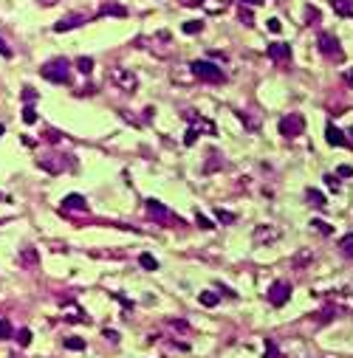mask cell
I'll list each match as a JSON object with an SVG mask.
<instances>
[{"mask_svg":"<svg viewBox=\"0 0 353 358\" xmlns=\"http://www.w3.org/2000/svg\"><path fill=\"white\" fill-rule=\"evenodd\" d=\"M105 336H108V338H110V341H113V344L119 341V333H116V330H108V333H105Z\"/></svg>","mask_w":353,"mask_h":358,"instance_id":"7bdbcfd3","label":"cell"},{"mask_svg":"<svg viewBox=\"0 0 353 358\" xmlns=\"http://www.w3.org/2000/svg\"><path fill=\"white\" fill-rule=\"evenodd\" d=\"M37 164L43 166L45 172H51V175H59V172L68 166V161H62V158H57V155H45V158H40Z\"/></svg>","mask_w":353,"mask_h":358,"instance_id":"7c38bea8","label":"cell"},{"mask_svg":"<svg viewBox=\"0 0 353 358\" xmlns=\"http://www.w3.org/2000/svg\"><path fill=\"white\" fill-rule=\"evenodd\" d=\"M138 265L147 268V271H159V259L153 257V254H138Z\"/></svg>","mask_w":353,"mask_h":358,"instance_id":"ac0fdd59","label":"cell"},{"mask_svg":"<svg viewBox=\"0 0 353 358\" xmlns=\"http://www.w3.org/2000/svg\"><path fill=\"white\" fill-rule=\"evenodd\" d=\"M40 3H43V6H51V3H57V0H40Z\"/></svg>","mask_w":353,"mask_h":358,"instance_id":"f6af8a7d","label":"cell"},{"mask_svg":"<svg viewBox=\"0 0 353 358\" xmlns=\"http://www.w3.org/2000/svg\"><path fill=\"white\" fill-rule=\"evenodd\" d=\"M15 330H12V322L9 319H0V338H12Z\"/></svg>","mask_w":353,"mask_h":358,"instance_id":"4316f807","label":"cell"},{"mask_svg":"<svg viewBox=\"0 0 353 358\" xmlns=\"http://www.w3.org/2000/svg\"><path fill=\"white\" fill-rule=\"evenodd\" d=\"M311 259H314V254H311L308 248H303V251H300V254L294 257V268H303V265H308Z\"/></svg>","mask_w":353,"mask_h":358,"instance_id":"d6986e66","label":"cell"},{"mask_svg":"<svg viewBox=\"0 0 353 358\" xmlns=\"http://www.w3.org/2000/svg\"><path fill=\"white\" fill-rule=\"evenodd\" d=\"M170 327H175V330H189V324H187V322H178V319H173V322H170Z\"/></svg>","mask_w":353,"mask_h":358,"instance_id":"f35d334b","label":"cell"},{"mask_svg":"<svg viewBox=\"0 0 353 358\" xmlns=\"http://www.w3.org/2000/svg\"><path fill=\"white\" fill-rule=\"evenodd\" d=\"M201 29H203L201 20H187V23H184V34H198Z\"/></svg>","mask_w":353,"mask_h":358,"instance_id":"cb8c5ba5","label":"cell"},{"mask_svg":"<svg viewBox=\"0 0 353 358\" xmlns=\"http://www.w3.org/2000/svg\"><path fill=\"white\" fill-rule=\"evenodd\" d=\"M195 220L201 223V229H215V226H212V223H209V220H206V217H203V215H195Z\"/></svg>","mask_w":353,"mask_h":358,"instance_id":"74e56055","label":"cell"},{"mask_svg":"<svg viewBox=\"0 0 353 358\" xmlns=\"http://www.w3.org/2000/svg\"><path fill=\"white\" fill-rule=\"evenodd\" d=\"M252 240L254 243H274V240H280V229L277 226H268V223H263V226H257V229L252 231Z\"/></svg>","mask_w":353,"mask_h":358,"instance_id":"ba28073f","label":"cell"},{"mask_svg":"<svg viewBox=\"0 0 353 358\" xmlns=\"http://www.w3.org/2000/svg\"><path fill=\"white\" fill-rule=\"evenodd\" d=\"M145 209H147V217H150V220H156V223H161V226H164V223H178V217L173 215V209H167L164 203L153 201V198L145 203Z\"/></svg>","mask_w":353,"mask_h":358,"instance_id":"277c9868","label":"cell"},{"mask_svg":"<svg viewBox=\"0 0 353 358\" xmlns=\"http://www.w3.org/2000/svg\"><path fill=\"white\" fill-rule=\"evenodd\" d=\"M303 130H305V116L303 113H286V119H280V133L286 138L303 136Z\"/></svg>","mask_w":353,"mask_h":358,"instance_id":"3957f363","label":"cell"},{"mask_svg":"<svg viewBox=\"0 0 353 358\" xmlns=\"http://www.w3.org/2000/svg\"><path fill=\"white\" fill-rule=\"evenodd\" d=\"M350 136H353V127H350ZM350 141H353V138H350Z\"/></svg>","mask_w":353,"mask_h":358,"instance_id":"7dc6e473","label":"cell"},{"mask_svg":"<svg viewBox=\"0 0 353 358\" xmlns=\"http://www.w3.org/2000/svg\"><path fill=\"white\" fill-rule=\"evenodd\" d=\"M331 9L336 15L347 17V15H353V0H331Z\"/></svg>","mask_w":353,"mask_h":358,"instance_id":"e0dca14e","label":"cell"},{"mask_svg":"<svg viewBox=\"0 0 353 358\" xmlns=\"http://www.w3.org/2000/svg\"><path fill=\"white\" fill-rule=\"evenodd\" d=\"M17 344H20V347H29V344H31V330L29 327L17 330Z\"/></svg>","mask_w":353,"mask_h":358,"instance_id":"d4e9b609","label":"cell"},{"mask_svg":"<svg viewBox=\"0 0 353 358\" xmlns=\"http://www.w3.org/2000/svg\"><path fill=\"white\" fill-rule=\"evenodd\" d=\"M266 358H280V350H277V344L271 338H266Z\"/></svg>","mask_w":353,"mask_h":358,"instance_id":"4dcf8cb0","label":"cell"},{"mask_svg":"<svg viewBox=\"0 0 353 358\" xmlns=\"http://www.w3.org/2000/svg\"><path fill=\"white\" fill-rule=\"evenodd\" d=\"M91 68H94V59H91V57H80V59H77V71H80V73H91Z\"/></svg>","mask_w":353,"mask_h":358,"instance_id":"603a6c76","label":"cell"},{"mask_svg":"<svg viewBox=\"0 0 353 358\" xmlns=\"http://www.w3.org/2000/svg\"><path fill=\"white\" fill-rule=\"evenodd\" d=\"M311 226H314V229H317L319 234H325V237H328V234L333 231V226H328L325 220H311Z\"/></svg>","mask_w":353,"mask_h":358,"instance_id":"83f0119b","label":"cell"},{"mask_svg":"<svg viewBox=\"0 0 353 358\" xmlns=\"http://www.w3.org/2000/svg\"><path fill=\"white\" fill-rule=\"evenodd\" d=\"M198 299H201L203 308H215V305H218V294H212V291H203Z\"/></svg>","mask_w":353,"mask_h":358,"instance_id":"44dd1931","label":"cell"},{"mask_svg":"<svg viewBox=\"0 0 353 358\" xmlns=\"http://www.w3.org/2000/svg\"><path fill=\"white\" fill-rule=\"evenodd\" d=\"M184 119L187 122H192V130H206V133H215V124L209 122V119H203V116H198V113H184Z\"/></svg>","mask_w":353,"mask_h":358,"instance_id":"5bb4252c","label":"cell"},{"mask_svg":"<svg viewBox=\"0 0 353 358\" xmlns=\"http://www.w3.org/2000/svg\"><path fill=\"white\" fill-rule=\"evenodd\" d=\"M85 20H88L85 15H68V17H62V20H57L54 31H71V29H80Z\"/></svg>","mask_w":353,"mask_h":358,"instance_id":"4fadbf2b","label":"cell"},{"mask_svg":"<svg viewBox=\"0 0 353 358\" xmlns=\"http://www.w3.org/2000/svg\"><path fill=\"white\" fill-rule=\"evenodd\" d=\"M198 136H201V133L189 127V130H187V136H184V144H187V147H189V144H195V138H198Z\"/></svg>","mask_w":353,"mask_h":358,"instance_id":"836d02e7","label":"cell"},{"mask_svg":"<svg viewBox=\"0 0 353 358\" xmlns=\"http://www.w3.org/2000/svg\"><path fill=\"white\" fill-rule=\"evenodd\" d=\"M20 259H23L26 265H37V254H34L31 248H23V251H20Z\"/></svg>","mask_w":353,"mask_h":358,"instance_id":"f546056e","label":"cell"},{"mask_svg":"<svg viewBox=\"0 0 353 358\" xmlns=\"http://www.w3.org/2000/svg\"><path fill=\"white\" fill-rule=\"evenodd\" d=\"M215 217H218L221 223H226V226H232V223L238 220V217L232 215V212H226V209H218V212H215Z\"/></svg>","mask_w":353,"mask_h":358,"instance_id":"484cf974","label":"cell"},{"mask_svg":"<svg viewBox=\"0 0 353 358\" xmlns=\"http://www.w3.org/2000/svg\"><path fill=\"white\" fill-rule=\"evenodd\" d=\"M45 138H48V141H59L62 136H59L57 130H45Z\"/></svg>","mask_w":353,"mask_h":358,"instance_id":"60d3db41","label":"cell"},{"mask_svg":"<svg viewBox=\"0 0 353 358\" xmlns=\"http://www.w3.org/2000/svg\"><path fill=\"white\" fill-rule=\"evenodd\" d=\"M336 175H339V178H350V175H353V166H350V164H342V166L336 169Z\"/></svg>","mask_w":353,"mask_h":358,"instance_id":"d6a6232c","label":"cell"},{"mask_svg":"<svg viewBox=\"0 0 353 358\" xmlns=\"http://www.w3.org/2000/svg\"><path fill=\"white\" fill-rule=\"evenodd\" d=\"M325 138H328V144H331V147H353V141H347L345 133H342V130H336L333 124H328V127H325Z\"/></svg>","mask_w":353,"mask_h":358,"instance_id":"8fae6325","label":"cell"},{"mask_svg":"<svg viewBox=\"0 0 353 358\" xmlns=\"http://www.w3.org/2000/svg\"><path fill=\"white\" fill-rule=\"evenodd\" d=\"M345 79H347V85H353V71H350V73H347V76H345Z\"/></svg>","mask_w":353,"mask_h":358,"instance_id":"ee69618b","label":"cell"},{"mask_svg":"<svg viewBox=\"0 0 353 358\" xmlns=\"http://www.w3.org/2000/svg\"><path fill=\"white\" fill-rule=\"evenodd\" d=\"M0 57H12V48H9V45H6V40H0Z\"/></svg>","mask_w":353,"mask_h":358,"instance_id":"8d00e7d4","label":"cell"},{"mask_svg":"<svg viewBox=\"0 0 353 358\" xmlns=\"http://www.w3.org/2000/svg\"><path fill=\"white\" fill-rule=\"evenodd\" d=\"M240 6H263V0H238Z\"/></svg>","mask_w":353,"mask_h":358,"instance_id":"b9f144b4","label":"cell"},{"mask_svg":"<svg viewBox=\"0 0 353 358\" xmlns=\"http://www.w3.org/2000/svg\"><path fill=\"white\" fill-rule=\"evenodd\" d=\"M110 79H113L116 85H119V91H124V94H133L138 85V79L133 71H127V68H113L110 71Z\"/></svg>","mask_w":353,"mask_h":358,"instance_id":"8992f818","label":"cell"},{"mask_svg":"<svg viewBox=\"0 0 353 358\" xmlns=\"http://www.w3.org/2000/svg\"><path fill=\"white\" fill-rule=\"evenodd\" d=\"M43 73L48 82H54V85H68L71 82V62L65 57H59V59H51V62H45L43 65Z\"/></svg>","mask_w":353,"mask_h":358,"instance_id":"6da1fadb","label":"cell"},{"mask_svg":"<svg viewBox=\"0 0 353 358\" xmlns=\"http://www.w3.org/2000/svg\"><path fill=\"white\" fill-rule=\"evenodd\" d=\"M59 209H62V212H82V215H85V212H88V201L82 198V195H68V198L59 203Z\"/></svg>","mask_w":353,"mask_h":358,"instance_id":"30bf717a","label":"cell"},{"mask_svg":"<svg viewBox=\"0 0 353 358\" xmlns=\"http://www.w3.org/2000/svg\"><path fill=\"white\" fill-rule=\"evenodd\" d=\"M280 29H283V23L277 20V17H271V20H268V31H271V34H277Z\"/></svg>","mask_w":353,"mask_h":358,"instance_id":"d590c367","label":"cell"},{"mask_svg":"<svg viewBox=\"0 0 353 358\" xmlns=\"http://www.w3.org/2000/svg\"><path fill=\"white\" fill-rule=\"evenodd\" d=\"M268 59H274V62H289L291 59V45L289 43H271L266 48Z\"/></svg>","mask_w":353,"mask_h":358,"instance_id":"9c48e42d","label":"cell"},{"mask_svg":"<svg viewBox=\"0 0 353 358\" xmlns=\"http://www.w3.org/2000/svg\"><path fill=\"white\" fill-rule=\"evenodd\" d=\"M339 248H342V254H345V257H353V234L342 237V240H339Z\"/></svg>","mask_w":353,"mask_h":358,"instance_id":"ffe728a7","label":"cell"},{"mask_svg":"<svg viewBox=\"0 0 353 358\" xmlns=\"http://www.w3.org/2000/svg\"><path fill=\"white\" fill-rule=\"evenodd\" d=\"M189 71H192L195 79H201V82H224V71L218 68L215 62H209V59H195L189 65Z\"/></svg>","mask_w":353,"mask_h":358,"instance_id":"7a4b0ae2","label":"cell"},{"mask_svg":"<svg viewBox=\"0 0 353 358\" xmlns=\"http://www.w3.org/2000/svg\"><path fill=\"white\" fill-rule=\"evenodd\" d=\"M65 347H68V350H85V338L68 336V338H65Z\"/></svg>","mask_w":353,"mask_h":358,"instance_id":"7402d4cb","label":"cell"},{"mask_svg":"<svg viewBox=\"0 0 353 358\" xmlns=\"http://www.w3.org/2000/svg\"><path fill=\"white\" fill-rule=\"evenodd\" d=\"M23 122H26V124H34L37 122V110L31 108V105H26V108H23Z\"/></svg>","mask_w":353,"mask_h":358,"instance_id":"f1b7e54d","label":"cell"},{"mask_svg":"<svg viewBox=\"0 0 353 358\" xmlns=\"http://www.w3.org/2000/svg\"><path fill=\"white\" fill-rule=\"evenodd\" d=\"M0 198H3V195H0Z\"/></svg>","mask_w":353,"mask_h":358,"instance_id":"c3c4849f","label":"cell"},{"mask_svg":"<svg viewBox=\"0 0 353 358\" xmlns=\"http://www.w3.org/2000/svg\"><path fill=\"white\" fill-rule=\"evenodd\" d=\"M325 187L331 189V192H339V181H336V175H325Z\"/></svg>","mask_w":353,"mask_h":358,"instance_id":"1f68e13d","label":"cell"},{"mask_svg":"<svg viewBox=\"0 0 353 358\" xmlns=\"http://www.w3.org/2000/svg\"><path fill=\"white\" fill-rule=\"evenodd\" d=\"M319 51H322L325 57H331V59H342V48H339V40L333 34H328V31H325V34H319Z\"/></svg>","mask_w":353,"mask_h":358,"instance_id":"52a82bcc","label":"cell"},{"mask_svg":"<svg viewBox=\"0 0 353 358\" xmlns=\"http://www.w3.org/2000/svg\"><path fill=\"white\" fill-rule=\"evenodd\" d=\"M99 15L102 17H105V15H110V17H127V9L119 6V3H105V6L99 9Z\"/></svg>","mask_w":353,"mask_h":358,"instance_id":"2e32d148","label":"cell"},{"mask_svg":"<svg viewBox=\"0 0 353 358\" xmlns=\"http://www.w3.org/2000/svg\"><path fill=\"white\" fill-rule=\"evenodd\" d=\"M0 136H3V124H0Z\"/></svg>","mask_w":353,"mask_h":358,"instance_id":"bcb514c9","label":"cell"},{"mask_svg":"<svg viewBox=\"0 0 353 358\" xmlns=\"http://www.w3.org/2000/svg\"><path fill=\"white\" fill-rule=\"evenodd\" d=\"M34 99H37V94H34V91H31V87H23V102H26V105H31Z\"/></svg>","mask_w":353,"mask_h":358,"instance_id":"e575fe53","label":"cell"},{"mask_svg":"<svg viewBox=\"0 0 353 358\" xmlns=\"http://www.w3.org/2000/svg\"><path fill=\"white\" fill-rule=\"evenodd\" d=\"M289 299H291V282H286V280L271 282V288H268V302H271L274 308H283Z\"/></svg>","mask_w":353,"mask_h":358,"instance_id":"5b68a950","label":"cell"},{"mask_svg":"<svg viewBox=\"0 0 353 358\" xmlns=\"http://www.w3.org/2000/svg\"><path fill=\"white\" fill-rule=\"evenodd\" d=\"M305 201H308V206H314V209H325V206H328L325 195L317 192V189H308V192H305Z\"/></svg>","mask_w":353,"mask_h":358,"instance_id":"9a60e30c","label":"cell"},{"mask_svg":"<svg viewBox=\"0 0 353 358\" xmlns=\"http://www.w3.org/2000/svg\"><path fill=\"white\" fill-rule=\"evenodd\" d=\"M240 20H243L246 26H252V15H249V12H246L243 6H240Z\"/></svg>","mask_w":353,"mask_h":358,"instance_id":"ab89813d","label":"cell"}]
</instances>
